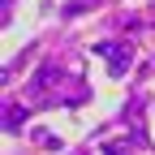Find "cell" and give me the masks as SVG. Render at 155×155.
<instances>
[{
	"label": "cell",
	"mask_w": 155,
	"mask_h": 155,
	"mask_svg": "<svg viewBox=\"0 0 155 155\" xmlns=\"http://www.w3.org/2000/svg\"><path fill=\"white\" fill-rule=\"evenodd\" d=\"M108 61H112V73H125L129 69V52L125 48H108Z\"/></svg>",
	"instance_id": "1"
}]
</instances>
